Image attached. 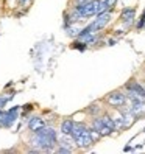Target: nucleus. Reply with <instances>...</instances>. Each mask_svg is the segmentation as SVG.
Returning a JSON list of instances; mask_svg holds the SVG:
<instances>
[{"mask_svg":"<svg viewBox=\"0 0 145 154\" xmlns=\"http://www.w3.org/2000/svg\"><path fill=\"white\" fill-rule=\"evenodd\" d=\"M119 20L125 28H131V27L134 25V20H136V8L134 6H125L120 11Z\"/></svg>","mask_w":145,"mask_h":154,"instance_id":"0eeeda50","label":"nucleus"},{"mask_svg":"<svg viewBox=\"0 0 145 154\" xmlns=\"http://www.w3.org/2000/svg\"><path fill=\"white\" fill-rule=\"evenodd\" d=\"M72 151H74V148L66 146V145H59V148H56L58 154H67V153H72Z\"/></svg>","mask_w":145,"mask_h":154,"instance_id":"f3484780","label":"nucleus"},{"mask_svg":"<svg viewBox=\"0 0 145 154\" xmlns=\"http://www.w3.org/2000/svg\"><path fill=\"white\" fill-rule=\"evenodd\" d=\"M28 129L31 131V133H35V131H38L39 128H42V126H45V120H44L42 117H39V115H35V117H31L28 120Z\"/></svg>","mask_w":145,"mask_h":154,"instance_id":"6e6552de","label":"nucleus"},{"mask_svg":"<svg viewBox=\"0 0 145 154\" xmlns=\"http://www.w3.org/2000/svg\"><path fill=\"white\" fill-rule=\"evenodd\" d=\"M2 115H3V111H0V117H2Z\"/></svg>","mask_w":145,"mask_h":154,"instance_id":"393cba45","label":"nucleus"},{"mask_svg":"<svg viewBox=\"0 0 145 154\" xmlns=\"http://www.w3.org/2000/svg\"><path fill=\"white\" fill-rule=\"evenodd\" d=\"M102 120H103L105 126H108V128H111L113 131H117V128H115V120H114V117H111L109 114H103V115H102Z\"/></svg>","mask_w":145,"mask_h":154,"instance_id":"f8f14e48","label":"nucleus"},{"mask_svg":"<svg viewBox=\"0 0 145 154\" xmlns=\"http://www.w3.org/2000/svg\"><path fill=\"white\" fill-rule=\"evenodd\" d=\"M35 134L38 135H45V137H50V139H55V140H58V133L55 131L52 126H42V128H39L38 131H35Z\"/></svg>","mask_w":145,"mask_h":154,"instance_id":"1a4fd4ad","label":"nucleus"},{"mask_svg":"<svg viewBox=\"0 0 145 154\" xmlns=\"http://www.w3.org/2000/svg\"><path fill=\"white\" fill-rule=\"evenodd\" d=\"M111 17H113V11H105V13H100L95 16V19L91 22V27L94 33H98L102 31L105 27H106L109 22H111Z\"/></svg>","mask_w":145,"mask_h":154,"instance_id":"20e7f679","label":"nucleus"},{"mask_svg":"<svg viewBox=\"0 0 145 154\" xmlns=\"http://www.w3.org/2000/svg\"><path fill=\"white\" fill-rule=\"evenodd\" d=\"M72 139L75 142V146L80 150H87L89 146H92L95 143L91 133V126H87L86 123H78L75 122V126L72 129Z\"/></svg>","mask_w":145,"mask_h":154,"instance_id":"f257e3e1","label":"nucleus"},{"mask_svg":"<svg viewBox=\"0 0 145 154\" xmlns=\"http://www.w3.org/2000/svg\"><path fill=\"white\" fill-rule=\"evenodd\" d=\"M142 148H144V145L141 143V145H136V146H134V150H142Z\"/></svg>","mask_w":145,"mask_h":154,"instance_id":"b1692460","label":"nucleus"},{"mask_svg":"<svg viewBox=\"0 0 145 154\" xmlns=\"http://www.w3.org/2000/svg\"><path fill=\"white\" fill-rule=\"evenodd\" d=\"M83 27H78L76 24H72L69 28H66V31H67V34L70 37H78V34H80V31H81Z\"/></svg>","mask_w":145,"mask_h":154,"instance_id":"4468645a","label":"nucleus"},{"mask_svg":"<svg viewBox=\"0 0 145 154\" xmlns=\"http://www.w3.org/2000/svg\"><path fill=\"white\" fill-rule=\"evenodd\" d=\"M142 133H145V128H144V131H142Z\"/></svg>","mask_w":145,"mask_h":154,"instance_id":"a878e982","label":"nucleus"},{"mask_svg":"<svg viewBox=\"0 0 145 154\" xmlns=\"http://www.w3.org/2000/svg\"><path fill=\"white\" fill-rule=\"evenodd\" d=\"M30 2H33V0H19L20 5H25V3H30Z\"/></svg>","mask_w":145,"mask_h":154,"instance_id":"5701e85b","label":"nucleus"},{"mask_svg":"<svg viewBox=\"0 0 145 154\" xmlns=\"http://www.w3.org/2000/svg\"><path fill=\"white\" fill-rule=\"evenodd\" d=\"M134 27H136V30H137V31L144 30V27H145V9L142 11L141 17L137 19V22H136V24H134Z\"/></svg>","mask_w":145,"mask_h":154,"instance_id":"2eb2a0df","label":"nucleus"},{"mask_svg":"<svg viewBox=\"0 0 145 154\" xmlns=\"http://www.w3.org/2000/svg\"><path fill=\"white\" fill-rule=\"evenodd\" d=\"M128 151H134V148H133L131 145H125L123 146V153H128Z\"/></svg>","mask_w":145,"mask_h":154,"instance_id":"6ab92c4d","label":"nucleus"},{"mask_svg":"<svg viewBox=\"0 0 145 154\" xmlns=\"http://www.w3.org/2000/svg\"><path fill=\"white\" fill-rule=\"evenodd\" d=\"M75 5H83V3H87V2H91V0H74Z\"/></svg>","mask_w":145,"mask_h":154,"instance_id":"4be33fe9","label":"nucleus"},{"mask_svg":"<svg viewBox=\"0 0 145 154\" xmlns=\"http://www.w3.org/2000/svg\"><path fill=\"white\" fill-rule=\"evenodd\" d=\"M22 109H24V111H31V109H33V106H31V104L28 103V104H24V106H22Z\"/></svg>","mask_w":145,"mask_h":154,"instance_id":"412c9836","label":"nucleus"},{"mask_svg":"<svg viewBox=\"0 0 145 154\" xmlns=\"http://www.w3.org/2000/svg\"><path fill=\"white\" fill-rule=\"evenodd\" d=\"M144 143H145V142H144Z\"/></svg>","mask_w":145,"mask_h":154,"instance_id":"cd10ccee","label":"nucleus"},{"mask_svg":"<svg viewBox=\"0 0 145 154\" xmlns=\"http://www.w3.org/2000/svg\"><path fill=\"white\" fill-rule=\"evenodd\" d=\"M97 6H98V0H91V2L83 3V5H75V8L78 9V13L81 14L83 19H89V17L97 16Z\"/></svg>","mask_w":145,"mask_h":154,"instance_id":"423d86ee","label":"nucleus"},{"mask_svg":"<svg viewBox=\"0 0 145 154\" xmlns=\"http://www.w3.org/2000/svg\"><path fill=\"white\" fill-rule=\"evenodd\" d=\"M125 93L128 97V100H145V86H142L141 82H137L136 80H130L123 86Z\"/></svg>","mask_w":145,"mask_h":154,"instance_id":"f03ea898","label":"nucleus"},{"mask_svg":"<svg viewBox=\"0 0 145 154\" xmlns=\"http://www.w3.org/2000/svg\"><path fill=\"white\" fill-rule=\"evenodd\" d=\"M22 106H14V107H11L8 109L6 112H3V115L0 117V128H11L14 123H16V120L19 118V109Z\"/></svg>","mask_w":145,"mask_h":154,"instance_id":"39448f33","label":"nucleus"},{"mask_svg":"<svg viewBox=\"0 0 145 154\" xmlns=\"http://www.w3.org/2000/svg\"><path fill=\"white\" fill-rule=\"evenodd\" d=\"M84 112H87L89 115H92V117H95V115H100V112H102V106H100L98 101L91 103V104H89V106L84 109Z\"/></svg>","mask_w":145,"mask_h":154,"instance_id":"9b49d317","label":"nucleus"},{"mask_svg":"<svg viewBox=\"0 0 145 154\" xmlns=\"http://www.w3.org/2000/svg\"><path fill=\"white\" fill-rule=\"evenodd\" d=\"M75 126V122L72 118H66L61 122V134H72V129H74Z\"/></svg>","mask_w":145,"mask_h":154,"instance_id":"9d476101","label":"nucleus"},{"mask_svg":"<svg viewBox=\"0 0 145 154\" xmlns=\"http://www.w3.org/2000/svg\"><path fill=\"white\" fill-rule=\"evenodd\" d=\"M125 33H126L125 30H115L114 31V36H122V34H125Z\"/></svg>","mask_w":145,"mask_h":154,"instance_id":"aec40b11","label":"nucleus"},{"mask_svg":"<svg viewBox=\"0 0 145 154\" xmlns=\"http://www.w3.org/2000/svg\"><path fill=\"white\" fill-rule=\"evenodd\" d=\"M13 98H14V93H13V95H9V97H3L2 93H0V111H2V109L5 107V104H6L9 100H13Z\"/></svg>","mask_w":145,"mask_h":154,"instance_id":"dca6fc26","label":"nucleus"},{"mask_svg":"<svg viewBox=\"0 0 145 154\" xmlns=\"http://www.w3.org/2000/svg\"><path fill=\"white\" fill-rule=\"evenodd\" d=\"M144 30H145V27H144Z\"/></svg>","mask_w":145,"mask_h":154,"instance_id":"bb28decb","label":"nucleus"},{"mask_svg":"<svg viewBox=\"0 0 145 154\" xmlns=\"http://www.w3.org/2000/svg\"><path fill=\"white\" fill-rule=\"evenodd\" d=\"M115 44H117V37H111V39L106 41V45H108V47H114Z\"/></svg>","mask_w":145,"mask_h":154,"instance_id":"a211bd4d","label":"nucleus"},{"mask_svg":"<svg viewBox=\"0 0 145 154\" xmlns=\"http://www.w3.org/2000/svg\"><path fill=\"white\" fill-rule=\"evenodd\" d=\"M126 100H128L126 93L122 92L120 89L109 92L108 95H106V98H105V101H106L111 107H114V109H119L120 106H123V104L126 103Z\"/></svg>","mask_w":145,"mask_h":154,"instance_id":"7ed1b4c3","label":"nucleus"},{"mask_svg":"<svg viewBox=\"0 0 145 154\" xmlns=\"http://www.w3.org/2000/svg\"><path fill=\"white\" fill-rule=\"evenodd\" d=\"M87 47H89L87 44L83 42V41H80V39H75L74 42L70 44V48H74V50H78V52H86Z\"/></svg>","mask_w":145,"mask_h":154,"instance_id":"ddd939ff","label":"nucleus"}]
</instances>
